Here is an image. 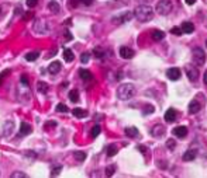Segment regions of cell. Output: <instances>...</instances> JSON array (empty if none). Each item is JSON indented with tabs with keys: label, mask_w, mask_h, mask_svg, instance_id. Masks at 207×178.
<instances>
[{
	"label": "cell",
	"mask_w": 207,
	"mask_h": 178,
	"mask_svg": "<svg viewBox=\"0 0 207 178\" xmlns=\"http://www.w3.org/2000/svg\"><path fill=\"white\" fill-rule=\"evenodd\" d=\"M21 83H23V84H25V86H27V84H28V80H27V76H21Z\"/></svg>",
	"instance_id": "40"
},
{
	"label": "cell",
	"mask_w": 207,
	"mask_h": 178,
	"mask_svg": "<svg viewBox=\"0 0 207 178\" xmlns=\"http://www.w3.org/2000/svg\"><path fill=\"white\" fill-rule=\"evenodd\" d=\"M173 135L178 136L179 139H183V138H186V135H187V128L186 126H176L173 129Z\"/></svg>",
	"instance_id": "8"
},
{
	"label": "cell",
	"mask_w": 207,
	"mask_h": 178,
	"mask_svg": "<svg viewBox=\"0 0 207 178\" xmlns=\"http://www.w3.org/2000/svg\"><path fill=\"white\" fill-rule=\"evenodd\" d=\"M203 83H204V84H207V70H206V73H204V76H203Z\"/></svg>",
	"instance_id": "43"
},
{
	"label": "cell",
	"mask_w": 207,
	"mask_h": 178,
	"mask_svg": "<svg viewBox=\"0 0 207 178\" xmlns=\"http://www.w3.org/2000/svg\"><path fill=\"white\" fill-rule=\"evenodd\" d=\"M73 156H75V159H76L78 161H80V163H82V161H85V159H86V154L83 153V151H75V154H73Z\"/></svg>",
	"instance_id": "27"
},
{
	"label": "cell",
	"mask_w": 207,
	"mask_h": 178,
	"mask_svg": "<svg viewBox=\"0 0 207 178\" xmlns=\"http://www.w3.org/2000/svg\"><path fill=\"white\" fill-rule=\"evenodd\" d=\"M171 32L173 34V35L180 36V35L183 34V30H182V27H172V28H171Z\"/></svg>",
	"instance_id": "28"
},
{
	"label": "cell",
	"mask_w": 207,
	"mask_h": 178,
	"mask_svg": "<svg viewBox=\"0 0 207 178\" xmlns=\"http://www.w3.org/2000/svg\"><path fill=\"white\" fill-rule=\"evenodd\" d=\"M117 151H119V149H117V146H116V145H110L109 147H107V156H109V157L116 156Z\"/></svg>",
	"instance_id": "22"
},
{
	"label": "cell",
	"mask_w": 207,
	"mask_h": 178,
	"mask_svg": "<svg viewBox=\"0 0 207 178\" xmlns=\"http://www.w3.org/2000/svg\"><path fill=\"white\" fill-rule=\"evenodd\" d=\"M11 177L13 178H25L27 174H25V172H21V171H17V172H13Z\"/></svg>",
	"instance_id": "33"
},
{
	"label": "cell",
	"mask_w": 207,
	"mask_h": 178,
	"mask_svg": "<svg viewBox=\"0 0 207 178\" xmlns=\"http://www.w3.org/2000/svg\"><path fill=\"white\" fill-rule=\"evenodd\" d=\"M99 133H100V126H99V125H95V128L92 129V136L96 138V136H99Z\"/></svg>",
	"instance_id": "31"
},
{
	"label": "cell",
	"mask_w": 207,
	"mask_h": 178,
	"mask_svg": "<svg viewBox=\"0 0 207 178\" xmlns=\"http://www.w3.org/2000/svg\"><path fill=\"white\" fill-rule=\"evenodd\" d=\"M56 111L58 112H68V107L65 104H58L56 105Z\"/></svg>",
	"instance_id": "32"
},
{
	"label": "cell",
	"mask_w": 207,
	"mask_h": 178,
	"mask_svg": "<svg viewBox=\"0 0 207 178\" xmlns=\"http://www.w3.org/2000/svg\"><path fill=\"white\" fill-rule=\"evenodd\" d=\"M175 146H176V142H175L173 139H168L166 140V147L169 149V150H173Z\"/></svg>",
	"instance_id": "30"
},
{
	"label": "cell",
	"mask_w": 207,
	"mask_h": 178,
	"mask_svg": "<svg viewBox=\"0 0 207 178\" xmlns=\"http://www.w3.org/2000/svg\"><path fill=\"white\" fill-rule=\"evenodd\" d=\"M31 132H33V128H31V125L25 124V122L20 125V135L25 136V135H28V133H31Z\"/></svg>",
	"instance_id": "14"
},
{
	"label": "cell",
	"mask_w": 207,
	"mask_h": 178,
	"mask_svg": "<svg viewBox=\"0 0 207 178\" xmlns=\"http://www.w3.org/2000/svg\"><path fill=\"white\" fill-rule=\"evenodd\" d=\"M185 72L186 74H187V77H189L190 82H196L199 77V69H196L193 65H186L185 66Z\"/></svg>",
	"instance_id": "5"
},
{
	"label": "cell",
	"mask_w": 207,
	"mask_h": 178,
	"mask_svg": "<svg viewBox=\"0 0 207 178\" xmlns=\"http://www.w3.org/2000/svg\"><path fill=\"white\" fill-rule=\"evenodd\" d=\"M155 9L159 15H168L172 11L173 6H172V2H169V0H161V2H158Z\"/></svg>",
	"instance_id": "3"
},
{
	"label": "cell",
	"mask_w": 207,
	"mask_h": 178,
	"mask_svg": "<svg viewBox=\"0 0 207 178\" xmlns=\"http://www.w3.org/2000/svg\"><path fill=\"white\" fill-rule=\"evenodd\" d=\"M114 168H116L114 166H109V167H107L106 174H107V175H113V172H114Z\"/></svg>",
	"instance_id": "35"
},
{
	"label": "cell",
	"mask_w": 207,
	"mask_h": 178,
	"mask_svg": "<svg viewBox=\"0 0 207 178\" xmlns=\"http://www.w3.org/2000/svg\"><path fill=\"white\" fill-rule=\"evenodd\" d=\"M65 35H66V41H70V39H72V35H70L69 31H66V34H65Z\"/></svg>",
	"instance_id": "41"
},
{
	"label": "cell",
	"mask_w": 207,
	"mask_h": 178,
	"mask_svg": "<svg viewBox=\"0 0 207 178\" xmlns=\"http://www.w3.org/2000/svg\"><path fill=\"white\" fill-rule=\"evenodd\" d=\"M180 70L178 69V67H171V69H168V72H166V76H168V78L169 80H172V82H175V80H179L180 78Z\"/></svg>",
	"instance_id": "6"
},
{
	"label": "cell",
	"mask_w": 207,
	"mask_h": 178,
	"mask_svg": "<svg viewBox=\"0 0 207 178\" xmlns=\"http://www.w3.org/2000/svg\"><path fill=\"white\" fill-rule=\"evenodd\" d=\"M125 135L128 138H137L138 136V129L134 126H130V128H125Z\"/></svg>",
	"instance_id": "15"
},
{
	"label": "cell",
	"mask_w": 207,
	"mask_h": 178,
	"mask_svg": "<svg viewBox=\"0 0 207 178\" xmlns=\"http://www.w3.org/2000/svg\"><path fill=\"white\" fill-rule=\"evenodd\" d=\"M120 56L124 57V59H131V57H134V51L127 46H121L120 48Z\"/></svg>",
	"instance_id": "7"
},
{
	"label": "cell",
	"mask_w": 207,
	"mask_h": 178,
	"mask_svg": "<svg viewBox=\"0 0 207 178\" xmlns=\"http://www.w3.org/2000/svg\"><path fill=\"white\" fill-rule=\"evenodd\" d=\"M37 88H38V91L40 93H44L45 94L47 91H48V84L44 82H38V84H37Z\"/></svg>",
	"instance_id": "24"
},
{
	"label": "cell",
	"mask_w": 207,
	"mask_h": 178,
	"mask_svg": "<svg viewBox=\"0 0 207 178\" xmlns=\"http://www.w3.org/2000/svg\"><path fill=\"white\" fill-rule=\"evenodd\" d=\"M195 2H196V0H186V3L190 4V6H192V4H195Z\"/></svg>",
	"instance_id": "45"
},
{
	"label": "cell",
	"mask_w": 207,
	"mask_h": 178,
	"mask_svg": "<svg viewBox=\"0 0 207 178\" xmlns=\"http://www.w3.org/2000/svg\"><path fill=\"white\" fill-rule=\"evenodd\" d=\"M164 133H165V126H164V125H155V126L152 128V135L155 136V138H161Z\"/></svg>",
	"instance_id": "13"
},
{
	"label": "cell",
	"mask_w": 207,
	"mask_h": 178,
	"mask_svg": "<svg viewBox=\"0 0 207 178\" xmlns=\"http://www.w3.org/2000/svg\"><path fill=\"white\" fill-rule=\"evenodd\" d=\"M13 126H14V125H13V122H7L6 124V128H4V133H7V132H11L13 130Z\"/></svg>",
	"instance_id": "34"
},
{
	"label": "cell",
	"mask_w": 207,
	"mask_h": 178,
	"mask_svg": "<svg viewBox=\"0 0 207 178\" xmlns=\"http://www.w3.org/2000/svg\"><path fill=\"white\" fill-rule=\"evenodd\" d=\"M59 172H61V167H56V168H55V171H54V170H52L51 175H58Z\"/></svg>",
	"instance_id": "38"
},
{
	"label": "cell",
	"mask_w": 207,
	"mask_h": 178,
	"mask_svg": "<svg viewBox=\"0 0 207 178\" xmlns=\"http://www.w3.org/2000/svg\"><path fill=\"white\" fill-rule=\"evenodd\" d=\"M131 18H133V14H131L130 11H127V13H123V14L120 15L119 18H114L113 21H114V23H119V24H123V23L128 21V20H131Z\"/></svg>",
	"instance_id": "10"
},
{
	"label": "cell",
	"mask_w": 207,
	"mask_h": 178,
	"mask_svg": "<svg viewBox=\"0 0 207 178\" xmlns=\"http://www.w3.org/2000/svg\"><path fill=\"white\" fill-rule=\"evenodd\" d=\"M137 2H141V3H148V2H151V0H137Z\"/></svg>",
	"instance_id": "46"
},
{
	"label": "cell",
	"mask_w": 207,
	"mask_h": 178,
	"mask_svg": "<svg viewBox=\"0 0 207 178\" xmlns=\"http://www.w3.org/2000/svg\"><path fill=\"white\" fill-rule=\"evenodd\" d=\"M135 95V86L131 83H124L117 88V97L123 101H127Z\"/></svg>",
	"instance_id": "2"
},
{
	"label": "cell",
	"mask_w": 207,
	"mask_h": 178,
	"mask_svg": "<svg viewBox=\"0 0 207 178\" xmlns=\"http://www.w3.org/2000/svg\"><path fill=\"white\" fill-rule=\"evenodd\" d=\"M152 111H154V107L152 105H146L145 108H144V114H145V115L148 114V112H152Z\"/></svg>",
	"instance_id": "37"
},
{
	"label": "cell",
	"mask_w": 207,
	"mask_h": 178,
	"mask_svg": "<svg viewBox=\"0 0 207 178\" xmlns=\"http://www.w3.org/2000/svg\"><path fill=\"white\" fill-rule=\"evenodd\" d=\"M134 14H135L138 21L145 23V21H151L154 18V10H152V7L148 6V4H140V6L135 7Z\"/></svg>",
	"instance_id": "1"
},
{
	"label": "cell",
	"mask_w": 207,
	"mask_h": 178,
	"mask_svg": "<svg viewBox=\"0 0 207 178\" xmlns=\"http://www.w3.org/2000/svg\"><path fill=\"white\" fill-rule=\"evenodd\" d=\"M69 100L73 101V103H76V101L79 100V93H78L76 90H72L69 93Z\"/></svg>",
	"instance_id": "26"
},
{
	"label": "cell",
	"mask_w": 207,
	"mask_h": 178,
	"mask_svg": "<svg viewBox=\"0 0 207 178\" xmlns=\"http://www.w3.org/2000/svg\"><path fill=\"white\" fill-rule=\"evenodd\" d=\"M73 52L70 51V49H65L64 51V59H65V62H72L73 61Z\"/></svg>",
	"instance_id": "21"
},
{
	"label": "cell",
	"mask_w": 207,
	"mask_h": 178,
	"mask_svg": "<svg viewBox=\"0 0 207 178\" xmlns=\"http://www.w3.org/2000/svg\"><path fill=\"white\" fill-rule=\"evenodd\" d=\"M138 149H140V150L142 151V153H145V146H142V145H141V146H138Z\"/></svg>",
	"instance_id": "44"
},
{
	"label": "cell",
	"mask_w": 207,
	"mask_h": 178,
	"mask_svg": "<svg viewBox=\"0 0 207 178\" xmlns=\"http://www.w3.org/2000/svg\"><path fill=\"white\" fill-rule=\"evenodd\" d=\"M79 76L83 78V80H92V73L89 72V70H86V69H80V72H79Z\"/></svg>",
	"instance_id": "20"
},
{
	"label": "cell",
	"mask_w": 207,
	"mask_h": 178,
	"mask_svg": "<svg viewBox=\"0 0 207 178\" xmlns=\"http://www.w3.org/2000/svg\"><path fill=\"white\" fill-rule=\"evenodd\" d=\"M48 9L51 10L52 13H59V4L56 3V2H49Z\"/></svg>",
	"instance_id": "25"
},
{
	"label": "cell",
	"mask_w": 207,
	"mask_h": 178,
	"mask_svg": "<svg viewBox=\"0 0 207 178\" xmlns=\"http://www.w3.org/2000/svg\"><path fill=\"white\" fill-rule=\"evenodd\" d=\"M80 2H82L85 6H90V4L93 3V0H80Z\"/></svg>",
	"instance_id": "39"
},
{
	"label": "cell",
	"mask_w": 207,
	"mask_h": 178,
	"mask_svg": "<svg viewBox=\"0 0 207 178\" xmlns=\"http://www.w3.org/2000/svg\"><path fill=\"white\" fill-rule=\"evenodd\" d=\"M89 59H90V53H89V52H83V53L80 55V62H82V63H88Z\"/></svg>",
	"instance_id": "29"
},
{
	"label": "cell",
	"mask_w": 207,
	"mask_h": 178,
	"mask_svg": "<svg viewBox=\"0 0 207 178\" xmlns=\"http://www.w3.org/2000/svg\"><path fill=\"white\" fill-rule=\"evenodd\" d=\"M7 73H9V70H6V72H3V73H2V74H0V83H2V78H3L4 76L7 74Z\"/></svg>",
	"instance_id": "42"
},
{
	"label": "cell",
	"mask_w": 207,
	"mask_h": 178,
	"mask_svg": "<svg viewBox=\"0 0 207 178\" xmlns=\"http://www.w3.org/2000/svg\"><path fill=\"white\" fill-rule=\"evenodd\" d=\"M182 30H183V32H186V34H192L193 31H195V25L192 24V23H183L182 24Z\"/></svg>",
	"instance_id": "16"
},
{
	"label": "cell",
	"mask_w": 207,
	"mask_h": 178,
	"mask_svg": "<svg viewBox=\"0 0 207 178\" xmlns=\"http://www.w3.org/2000/svg\"><path fill=\"white\" fill-rule=\"evenodd\" d=\"M165 38V34L164 31H159V30H155L152 32V39L154 41H162V39Z\"/></svg>",
	"instance_id": "19"
},
{
	"label": "cell",
	"mask_w": 207,
	"mask_h": 178,
	"mask_svg": "<svg viewBox=\"0 0 207 178\" xmlns=\"http://www.w3.org/2000/svg\"><path fill=\"white\" fill-rule=\"evenodd\" d=\"M192 59L197 66H203L204 62H206V53L201 48H195L192 52Z\"/></svg>",
	"instance_id": "4"
},
{
	"label": "cell",
	"mask_w": 207,
	"mask_h": 178,
	"mask_svg": "<svg viewBox=\"0 0 207 178\" xmlns=\"http://www.w3.org/2000/svg\"><path fill=\"white\" fill-rule=\"evenodd\" d=\"M61 67H62V65H61V62H52L51 65H49V67H48V72L51 73V74H56V73H59L61 72Z\"/></svg>",
	"instance_id": "9"
},
{
	"label": "cell",
	"mask_w": 207,
	"mask_h": 178,
	"mask_svg": "<svg viewBox=\"0 0 207 178\" xmlns=\"http://www.w3.org/2000/svg\"><path fill=\"white\" fill-rule=\"evenodd\" d=\"M175 119H176V109L169 108L166 111V114H165V121L166 122H175Z\"/></svg>",
	"instance_id": "11"
},
{
	"label": "cell",
	"mask_w": 207,
	"mask_h": 178,
	"mask_svg": "<svg viewBox=\"0 0 207 178\" xmlns=\"http://www.w3.org/2000/svg\"><path fill=\"white\" fill-rule=\"evenodd\" d=\"M37 2H38V0H27V6L28 7H35Z\"/></svg>",
	"instance_id": "36"
},
{
	"label": "cell",
	"mask_w": 207,
	"mask_h": 178,
	"mask_svg": "<svg viewBox=\"0 0 207 178\" xmlns=\"http://www.w3.org/2000/svg\"><path fill=\"white\" fill-rule=\"evenodd\" d=\"M200 108H201L200 103L196 101V100H193L192 103L189 104V112H190V114H197V112L200 111Z\"/></svg>",
	"instance_id": "12"
},
{
	"label": "cell",
	"mask_w": 207,
	"mask_h": 178,
	"mask_svg": "<svg viewBox=\"0 0 207 178\" xmlns=\"http://www.w3.org/2000/svg\"><path fill=\"white\" fill-rule=\"evenodd\" d=\"M72 114H73V117H76V118H86L88 117V112L82 108H75L72 111Z\"/></svg>",
	"instance_id": "17"
},
{
	"label": "cell",
	"mask_w": 207,
	"mask_h": 178,
	"mask_svg": "<svg viewBox=\"0 0 207 178\" xmlns=\"http://www.w3.org/2000/svg\"><path fill=\"white\" fill-rule=\"evenodd\" d=\"M38 56H40L38 52H30V53L25 55V61H27V62H34Z\"/></svg>",
	"instance_id": "23"
},
{
	"label": "cell",
	"mask_w": 207,
	"mask_h": 178,
	"mask_svg": "<svg viewBox=\"0 0 207 178\" xmlns=\"http://www.w3.org/2000/svg\"><path fill=\"white\" fill-rule=\"evenodd\" d=\"M195 157H196L195 150H187L185 154H183V160H185V161H192V160H195Z\"/></svg>",
	"instance_id": "18"
},
{
	"label": "cell",
	"mask_w": 207,
	"mask_h": 178,
	"mask_svg": "<svg viewBox=\"0 0 207 178\" xmlns=\"http://www.w3.org/2000/svg\"><path fill=\"white\" fill-rule=\"evenodd\" d=\"M206 46H207V41H206Z\"/></svg>",
	"instance_id": "47"
}]
</instances>
